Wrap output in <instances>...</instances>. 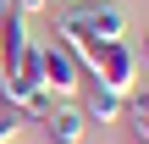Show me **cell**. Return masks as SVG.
<instances>
[{"mask_svg":"<svg viewBox=\"0 0 149 144\" xmlns=\"http://www.w3.org/2000/svg\"><path fill=\"white\" fill-rule=\"evenodd\" d=\"M39 83H44V94H55V100H72V94H83V67H77V55L55 39V44H39Z\"/></svg>","mask_w":149,"mask_h":144,"instance_id":"obj_1","label":"cell"},{"mask_svg":"<svg viewBox=\"0 0 149 144\" xmlns=\"http://www.w3.org/2000/svg\"><path fill=\"white\" fill-rule=\"evenodd\" d=\"M61 28H72V33H88V39L111 44V39H122V33H127V17H122L116 6H88V0H72V11L61 17Z\"/></svg>","mask_w":149,"mask_h":144,"instance_id":"obj_2","label":"cell"},{"mask_svg":"<svg viewBox=\"0 0 149 144\" xmlns=\"http://www.w3.org/2000/svg\"><path fill=\"white\" fill-rule=\"evenodd\" d=\"M138 78H144V72H138V55H133V44H127V39H111V44L100 50L94 83H100V89H111V94H127Z\"/></svg>","mask_w":149,"mask_h":144,"instance_id":"obj_3","label":"cell"},{"mask_svg":"<svg viewBox=\"0 0 149 144\" xmlns=\"http://www.w3.org/2000/svg\"><path fill=\"white\" fill-rule=\"evenodd\" d=\"M28 50H33V39H28V17L6 11V17H0V78H11V72L28 61Z\"/></svg>","mask_w":149,"mask_h":144,"instance_id":"obj_4","label":"cell"},{"mask_svg":"<svg viewBox=\"0 0 149 144\" xmlns=\"http://www.w3.org/2000/svg\"><path fill=\"white\" fill-rule=\"evenodd\" d=\"M39 128H44L50 144H83V139H88V117H83L72 100H55V111H50Z\"/></svg>","mask_w":149,"mask_h":144,"instance_id":"obj_5","label":"cell"},{"mask_svg":"<svg viewBox=\"0 0 149 144\" xmlns=\"http://www.w3.org/2000/svg\"><path fill=\"white\" fill-rule=\"evenodd\" d=\"M77 111H83L88 122L105 128V122L122 117V94H111V89H100V83H83V105H77Z\"/></svg>","mask_w":149,"mask_h":144,"instance_id":"obj_6","label":"cell"},{"mask_svg":"<svg viewBox=\"0 0 149 144\" xmlns=\"http://www.w3.org/2000/svg\"><path fill=\"white\" fill-rule=\"evenodd\" d=\"M22 128H28V117H22L17 105H0V144H11Z\"/></svg>","mask_w":149,"mask_h":144,"instance_id":"obj_7","label":"cell"},{"mask_svg":"<svg viewBox=\"0 0 149 144\" xmlns=\"http://www.w3.org/2000/svg\"><path fill=\"white\" fill-rule=\"evenodd\" d=\"M50 6H55V0H11L17 17H39V11H50Z\"/></svg>","mask_w":149,"mask_h":144,"instance_id":"obj_8","label":"cell"},{"mask_svg":"<svg viewBox=\"0 0 149 144\" xmlns=\"http://www.w3.org/2000/svg\"><path fill=\"white\" fill-rule=\"evenodd\" d=\"M133 55H138V72H149V33H144V44H138Z\"/></svg>","mask_w":149,"mask_h":144,"instance_id":"obj_9","label":"cell"},{"mask_svg":"<svg viewBox=\"0 0 149 144\" xmlns=\"http://www.w3.org/2000/svg\"><path fill=\"white\" fill-rule=\"evenodd\" d=\"M133 133H138V139L149 144V117H133Z\"/></svg>","mask_w":149,"mask_h":144,"instance_id":"obj_10","label":"cell"},{"mask_svg":"<svg viewBox=\"0 0 149 144\" xmlns=\"http://www.w3.org/2000/svg\"><path fill=\"white\" fill-rule=\"evenodd\" d=\"M6 11H11V0H0V17H6Z\"/></svg>","mask_w":149,"mask_h":144,"instance_id":"obj_11","label":"cell"},{"mask_svg":"<svg viewBox=\"0 0 149 144\" xmlns=\"http://www.w3.org/2000/svg\"><path fill=\"white\" fill-rule=\"evenodd\" d=\"M88 6H111V0H88Z\"/></svg>","mask_w":149,"mask_h":144,"instance_id":"obj_12","label":"cell"}]
</instances>
